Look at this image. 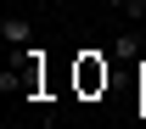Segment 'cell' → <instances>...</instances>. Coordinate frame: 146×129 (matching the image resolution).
Returning a JSON list of instances; mask_svg holds the SVG:
<instances>
[{"label": "cell", "mask_w": 146, "mask_h": 129, "mask_svg": "<svg viewBox=\"0 0 146 129\" xmlns=\"http://www.w3.org/2000/svg\"><path fill=\"white\" fill-rule=\"evenodd\" d=\"M0 39H6V45H28V39H34V22L28 17H6L0 22Z\"/></svg>", "instance_id": "obj_1"}, {"label": "cell", "mask_w": 146, "mask_h": 129, "mask_svg": "<svg viewBox=\"0 0 146 129\" xmlns=\"http://www.w3.org/2000/svg\"><path fill=\"white\" fill-rule=\"evenodd\" d=\"M112 56H124V62H129V56H141V34H135V28H124V34L112 39Z\"/></svg>", "instance_id": "obj_2"}, {"label": "cell", "mask_w": 146, "mask_h": 129, "mask_svg": "<svg viewBox=\"0 0 146 129\" xmlns=\"http://www.w3.org/2000/svg\"><path fill=\"white\" fill-rule=\"evenodd\" d=\"M124 17H146V0H129V6H124Z\"/></svg>", "instance_id": "obj_3"}, {"label": "cell", "mask_w": 146, "mask_h": 129, "mask_svg": "<svg viewBox=\"0 0 146 129\" xmlns=\"http://www.w3.org/2000/svg\"><path fill=\"white\" fill-rule=\"evenodd\" d=\"M101 6H107V11H124V6H129V0H101Z\"/></svg>", "instance_id": "obj_4"}]
</instances>
